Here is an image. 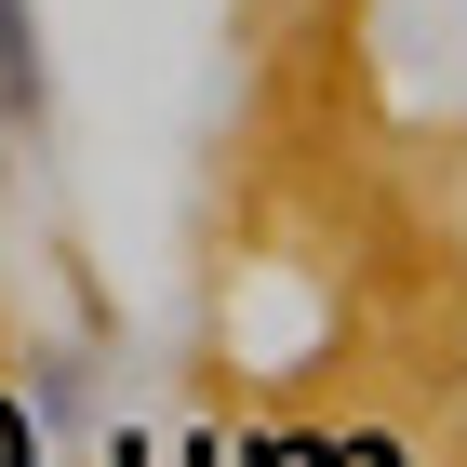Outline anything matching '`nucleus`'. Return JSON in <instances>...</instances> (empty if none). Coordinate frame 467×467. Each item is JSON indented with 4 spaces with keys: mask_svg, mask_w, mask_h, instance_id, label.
Masks as SVG:
<instances>
[{
    "mask_svg": "<svg viewBox=\"0 0 467 467\" xmlns=\"http://www.w3.org/2000/svg\"><path fill=\"white\" fill-rule=\"evenodd\" d=\"M54 120V54H40V0H0V134Z\"/></svg>",
    "mask_w": 467,
    "mask_h": 467,
    "instance_id": "obj_1",
    "label": "nucleus"
},
{
    "mask_svg": "<svg viewBox=\"0 0 467 467\" xmlns=\"http://www.w3.org/2000/svg\"><path fill=\"white\" fill-rule=\"evenodd\" d=\"M281 14H321V0H281Z\"/></svg>",
    "mask_w": 467,
    "mask_h": 467,
    "instance_id": "obj_2",
    "label": "nucleus"
}]
</instances>
